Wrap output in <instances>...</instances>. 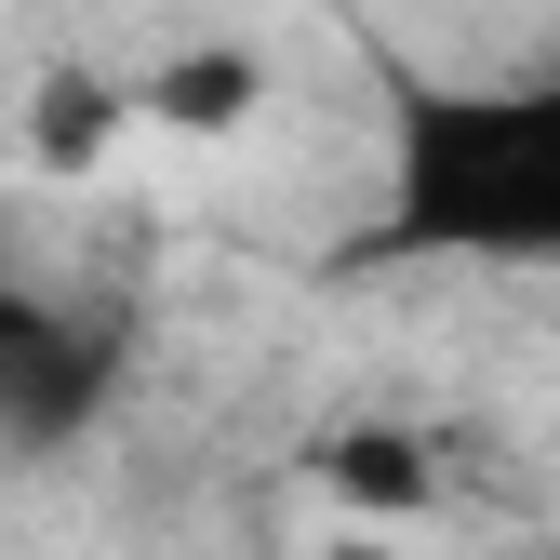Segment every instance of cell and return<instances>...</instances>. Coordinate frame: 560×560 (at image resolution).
Here are the masks:
<instances>
[{
	"label": "cell",
	"mask_w": 560,
	"mask_h": 560,
	"mask_svg": "<svg viewBox=\"0 0 560 560\" xmlns=\"http://www.w3.org/2000/svg\"><path fill=\"white\" fill-rule=\"evenodd\" d=\"M547 267L560 254V81L387 67V187L347 267Z\"/></svg>",
	"instance_id": "1"
},
{
	"label": "cell",
	"mask_w": 560,
	"mask_h": 560,
	"mask_svg": "<svg viewBox=\"0 0 560 560\" xmlns=\"http://www.w3.org/2000/svg\"><path fill=\"white\" fill-rule=\"evenodd\" d=\"M120 374L107 320H67L54 294H14L0 280V454H54L94 428V400Z\"/></svg>",
	"instance_id": "2"
},
{
	"label": "cell",
	"mask_w": 560,
	"mask_h": 560,
	"mask_svg": "<svg viewBox=\"0 0 560 560\" xmlns=\"http://www.w3.org/2000/svg\"><path fill=\"white\" fill-rule=\"evenodd\" d=\"M254 94H267V67H254L241 40H200V54H174L161 81H148V120H161V133H241Z\"/></svg>",
	"instance_id": "3"
},
{
	"label": "cell",
	"mask_w": 560,
	"mask_h": 560,
	"mask_svg": "<svg viewBox=\"0 0 560 560\" xmlns=\"http://www.w3.org/2000/svg\"><path fill=\"white\" fill-rule=\"evenodd\" d=\"M320 480H334L347 508H374V521H400V508L441 494V467H428V441H413V428H347V441L320 454Z\"/></svg>",
	"instance_id": "4"
},
{
	"label": "cell",
	"mask_w": 560,
	"mask_h": 560,
	"mask_svg": "<svg viewBox=\"0 0 560 560\" xmlns=\"http://www.w3.org/2000/svg\"><path fill=\"white\" fill-rule=\"evenodd\" d=\"M107 133H120V94L94 81V67H54V81L27 94V161H40V174H94Z\"/></svg>",
	"instance_id": "5"
},
{
	"label": "cell",
	"mask_w": 560,
	"mask_h": 560,
	"mask_svg": "<svg viewBox=\"0 0 560 560\" xmlns=\"http://www.w3.org/2000/svg\"><path fill=\"white\" fill-rule=\"evenodd\" d=\"M320 560H387V547H320Z\"/></svg>",
	"instance_id": "6"
}]
</instances>
